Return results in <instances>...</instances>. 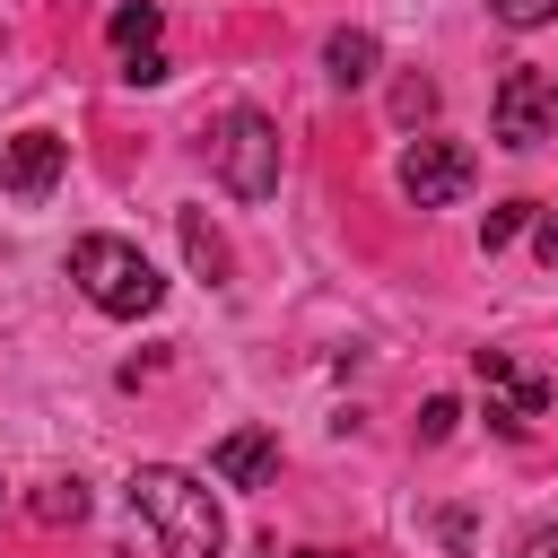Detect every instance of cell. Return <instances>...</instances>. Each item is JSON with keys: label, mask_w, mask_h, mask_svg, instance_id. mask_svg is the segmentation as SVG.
Here are the masks:
<instances>
[{"label": "cell", "mask_w": 558, "mask_h": 558, "mask_svg": "<svg viewBox=\"0 0 558 558\" xmlns=\"http://www.w3.org/2000/svg\"><path fill=\"white\" fill-rule=\"evenodd\" d=\"M157 26H166V17H157V0H122V9L105 17L113 52H148V44H157Z\"/></svg>", "instance_id": "10"}, {"label": "cell", "mask_w": 558, "mask_h": 558, "mask_svg": "<svg viewBox=\"0 0 558 558\" xmlns=\"http://www.w3.org/2000/svg\"><path fill=\"white\" fill-rule=\"evenodd\" d=\"M392 113H401V122H427V113H436V87H427V78H401V87H392Z\"/></svg>", "instance_id": "15"}, {"label": "cell", "mask_w": 558, "mask_h": 558, "mask_svg": "<svg viewBox=\"0 0 558 558\" xmlns=\"http://www.w3.org/2000/svg\"><path fill=\"white\" fill-rule=\"evenodd\" d=\"M488 17H497V26H549L558 0H488Z\"/></svg>", "instance_id": "14"}, {"label": "cell", "mask_w": 558, "mask_h": 558, "mask_svg": "<svg viewBox=\"0 0 558 558\" xmlns=\"http://www.w3.org/2000/svg\"><path fill=\"white\" fill-rule=\"evenodd\" d=\"M453 418H462V401H453V392H436V401L418 410V436H427V445H445V436H453Z\"/></svg>", "instance_id": "16"}, {"label": "cell", "mask_w": 558, "mask_h": 558, "mask_svg": "<svg viewBox=\"0 0 558 558\" xmlns=\"http://www.w3.org/2000/svg\"><path fill=\"white\" fill-rule=\"evenodd\" d=\"M122 78H131V87H157V78H166V52H157V44H148V52H122Z\"/></svg>", "instance_id": "17"}, {"label": "cell", "mask_w": 558, "mask_h": 558, "mask_svg": "<svg viewBox=\"0 0 558 558\" xmlns=\"http://www.w3.org/2000/svg\"><path fill=\"white\" fill-rule=\"evenodd\" d=\"M61 166H70V140H52V131H17L9 157H0V183H9V201H44V192L61 183Z\"/></svg>", "instance_id": "7"}, {"label": "cell", "mask_w": 558, "mask_h": 558, "mask_svg": "<svg viewBox=\"0 0 558 558\" xmlns=\"http://www.w3.org/2000/svg\"><path fill=\"white\" fill-rule=\"evenodd\" d=\"M35 514H44V523H78V514H87V488H78V480H52V488L35 497Z\"/></svg>", "instance_id": "13"}, {"label": "cell", "mask_w": 558, "mask_h": 558, "mask_svg": "<svg viewBox=\"0 0 558 558\" xmlns=\"http://www.w3.org/2000/svg\"><path fill=\"white\" fill-rule=\"evenodd\" d=\"M514 227H532V201H497V209L480 218V253H497V244H514Z\"/></svg>", "instance_id": "12"}, {"label": "cell", "mask_w": 558, "mask_h": 558, "mask_svg": "<svg viewBox=\"0 0 558 558\" xmlns=\"http://www.w3.org/2000/svg\"><path fill=\"white\" fill-rule=\"evenodd\" d=\"M488 122H497V148H549V140H558V78L532 70V61H514V70L497 78Z\"/></svg>", "instance_id": "5"}, {"label": "cell", "mask_w": 558, "mask_h": 558, "mask_svg": "<svg viewBox=\"0 0 558 558\" xmlns=\"http://www.w3.org/2000/svg\"><path fill=\"white\" fill-rule=\"evenodd\" d=\"M323 70H331V87H366V78H375V35H366V26H340V35L323 44Z\"/></svg>", "instance_id": "9"}, {"label": "cell", "mask_w": 558, "mask_h": 558, "mask_svg": "<svg viewBox=\"0 0 558 558\" xmlns=\"http://www.w3.org/2000/svg\"><path fill=\"white\" fill-rule=\"evenodd\" d=\"M218 183H227L235 201H270V192H279V131H270V113L235 105V113L218 122Z\"/></svg>", "instance_id": "3"}, {"label": "cell", "mask_w": 558, "mask_h": 558, "mask_svg": "<svg viewBox=\"0 0 558 558\" xmlns=\"http://www.w3.org/2000/svg\"><path fill=\"white\" fill-rule=\"evenodd\" d=\"M183 253H192L201 279H227V244H218V227H209L201 209H183Z\"/></svg>", "instance_id": "11"}, {"label": "cell", "mask_w": 558, "mask_h": 558, "mask_svg": "<svg viewBox=\"0 0 558 558\" xmlns=\"http://www.w3.org/2000/svg\"><path fill=\"white\" fill-rule=\"evenodd\" d=\"M523 558H558V523H541V532L523 541Z\"/></svg>", "instance_id": "18"}, {"label": "cell", "mask_w": 558, "mask_h": 558, "mask_svg": "<svg viewBox=\"0 0 558 558\" xmlns=\"http://www.w3.org/2000/svg\"><path fill=\"white\" fill-rule=\"evenodd\" d=\"M131 506L148 514V532H157L166 558H218L227 549V514H218L209 480H192L174 462H140L131 471Z\"/></svg>", "instance_id": "1"}, {"label": "cell", "mask_w": 558, "mask_h": 558, "mask_svg": "<svg viewBox=\"0 0 558 558\" xmlns=\"http://www.w3.org/2000/svg\"><path fill=\"white\" fill-rule=\"evenodd\" d=\"M209 471H218L227 488H262V480L279 471V436H270V427H235V436H218Z\"/></svg>", "instance_id": "8"}, {"label": "cell", "mask_w": 558, "mask_h": 558, "mask_svg": "<svg viewBox=\"0 0 558 558\" xmlns=\"http://www.w3.org/2000/svg\"><path fill=\"white\" fill-rule=\"evenodd\" d=\"M70 279H78V296H87L96 314H113V323H140V314L166 305L157 262H148L140 244H122V235H78V244H70Z\"/></svg>", "instance_id": "2"}, {"label": "cell", "mask_w": 558, "mask_h": 558, "mask_svg": "<svg viewBox=\"0 0 558 558\" xmlns=\"http://www.w3.org/2000/svg\"><path fill=\"white\" fill-rule=\"evenodd\" d=\"M471 174H480V166H471V148H462V140H410V148H401V192H410L418 209L462 201V192H471Z\"/></svg>", "instance_id": "6"}, {"label": "cell", "mask_w": 558, "mask_h": 558, "mask_svg": "<svg viewBox=\"0 0 558 558\" xmlns=\"http://www.w3.org/2000/svg\"><path fill=\"white\" fill-rule=\"evenodd\" d=\"M471 366H480V392H488V427H497V436H532V427L549 418L558 384H549L541 366H514L506 349H480Z\"/></svg>", "instance_id": "4"}, {"label": "cell", "mask_w": 558, "mask_h": 558, "mask_svg": "<svg viewBox=\"0 0 558 558\" xmlns=\"http://www.w3.org/2000/svg\"><path fill=\"white\" fill-rule=\"evenodd\" d=\"M270 558H340V549H270Z\"/></svg>", "instance_id": "19"}]
</instances>
